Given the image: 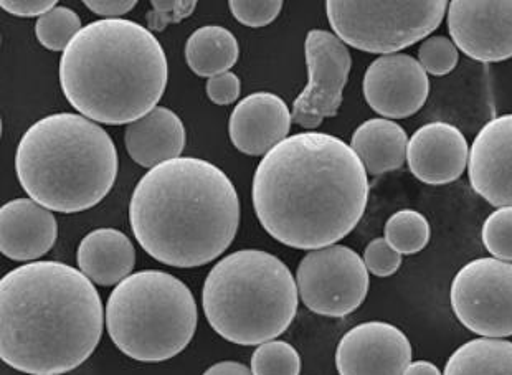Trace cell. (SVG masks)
Here are the masks:
<instances>
[{"mask_svg": "<svg viewBox=\"0 0 512 375\" xmlns=\"http://www.w3.org/2000/svg\"><path fill=\"white\" fill-rule=\"evenodd\" d=\"M366 167L332 134H294L256 167L253 207L261 227L286 247L319 250L341 242L369 202Z\"/></svg>", "mask_w": 512, "mask_h": 375, "instance_id": "cell-1", "label": "cell"}, {"mask_svg": "<svg viewBox=\"0 0 512 375\" xmlns=\"http://www.w3.org/2000/svg\"><path fill=\"white\" fill-rule=\"evenodd\" d=\"M103 303L90 278L60 262H34L0 283V357L15 371L63 375L103 336Z\"/></svg>", "mask_w": 512, "mask_h": 375, "instance_id": "cell-2", "label": "cell"}, {"mask_svg": "<svg viewBox=\"0 0 512 375\" xmlns=\"http://www.w3.org/2000/svg\"><path fill=\"white\" fill-rule=\"evenodd\" d=\"M129 224L147 255L176 268L214 262L232 245L240 200L212 162L179 157L152 167L129 204Z\"/></svg>", "mask_w": 512, "mask_h": 375, "instance_id": "cell-3", "label": "cell"}, {"mask_svg": "<svg viewBox=\"0 0 512 375\" xmlns=\"http://www.w3.org/2000/svg\"><path fill=\"white\" fill-rule=\"evenodd\" d=\"M169 65L156 35L128 19L91 22L60 58V86L81 116L131 124L157 108Z\"/></svg>", "mask_w": 512, "mask_h": 375, "instance_id": "cell-4", "label": "cell"}, {"mask_svg": "<svg viewBox=\"0 0 512 375\" xmlns=\"http://www.w3.org/2000/svg\"><path fill=\"white\" fill-rule=\"evenodd\" d=\"M118 151L100 124L73 113L38 119L20 139L15 172L30 199L76 214L100 204L118 177Z\"/></svg>", "mask_w": 512, "mask_h": 375, "instance_id": "cell-5", "label": "cell"}, {"mask_svg": "<svg viewBox=\"0 0 512 375\" xmlns=\"http://www.w3.org/2000/svg\"><path fill=\"white\" fill-rule=\"evenodd\" d=\"M298 300V285L288 266L261 250H240L222 258L202 290L210 326L238 346L275 341L293 323Z\"/></svg>", "mask_w": 512, "mask_h": 375, "instance_id": "cell-6", "label": "cell"}, {"mask_svg": "<svg viewBox=\"0 0 512 375\" xmlns=\"http://www.w3.org/2000/svg\"><path fill=\"white\" fill-rule=\"evenodd\" d=\"M197 303L189 286L166 271H139L116 285L106 329L119 351L138 362L179 356L195 336Z\"/></svg>", "mask_w": 512, "mask_h": 375, "instance_id": "cell-7", "label": "cell"}, {"mask_svg": "<svg viewBox=\"0 0 512 375\" xmlns=\"http://www.w3.org/2000/svg\"><path fill=\"white\" fill-rule=\"evenodd\" d=\"M446 0H328L326 14L336 37L377 55H394L423 42L445 19Z\"/></svg>", "mask_w": 512, "mask_h": 375, "instance_id": "cell-8", "label": "cell"}, {"mask_svg": "<svg viewBox=\"0 0 512 375\" xmlns=\"http://www.w3.org/2000/svg\"><path fill=\"white\" fill-rule=\"evenodd\" d=\"M369 270L344 245L311 250L299 263L296 285L306 308L328 318L354 313L369 293Z\"/></svg>", "mask_w": 512, "mask_h": 375, "instance_id": "cell-9", "label": "cell"}, {"mask_svg": "<svg viewBox=\"0 0 512 375\" xmlns=\"http://www.w3.org/2000/svg\"><path fill=\"white\" fill-rule=\"evenodd\" d=\"M453 313L483 338L512 336V263L478 258L466 263L451 283Z\"/></svg>", "mask_w": 512, "mask_h": 375, "instance_id": "cell-10", "label": "cell"}, {"mask_svg": "<svg viewBox=\"0 0 512 375\" xmlns=\"http://www.w3.org/2000/svg\"><path fill=\"white\" fill-rule=\"evenodd\" d=\"M308 85L294 100L293 121L306 129H316L324 119L339 113L342 95L352 68L347 45L326 30H311L304 42Z\"/></svg>", "mask_w": 512, "mask_h": 375, "instance_id": "cell-11", "label": "cell"}, {"mask_svg": "<svg viewBox=\"0 0 512 375\" xmlns=\"http://www.w3.org/2000/svg\"><path fill=\"white\" fill-rule=\"evenodd\" d=\"M446 22L466 57L483 63L512 58V0H451Z\"/></svg>", "mask_w": 512, "mask_h": 375, "instance_id": "cell-12", "label": "cell"}, {"mask_svg": "<svg viewBox=\"0 0 512 375\" xmlns=\"http://www.w3.org/2000/svg\"><path fill=\"white\" fill-rule=\"evenodd\" d=\"M362 91L375 113L385 119H405L417 114L427 103L430 80L418 58L394 53L370 63Z\"/></svg>", "mask_w": 512, "mask_h": 375, "instance_id": "cell-13", "label": "cell"}, {"mask_svg": "<svg viewBox=\"0 0 512 375\" xmlns=\"http://www.w3.org/2000/svg\"><path fill=\"white\" fill-rule=\"evenodd\" d=\"M407 334L384 321L362 323L337 344L339 375H403L412 362Z\"/></svg>", "mask_w": 512, "mask_h": 375, "instance_id": "cell-14", "label": "cell"}, {"mask_svg": "<svg viewBox=\"0 0 512 375\" xmlns=\"http://www.w3.org/2000/svg\"><path fill=\"white\" fill-rule=\"evenodd\" d=\"M468 177L493 207H512V113L484 124L471 144Z\"/></svg>", "mask_w": 512, "mask_h": 375, "instance_id": "cell-15", "label": "cell"}, {"mask_svg": "<svg viewBox=\"0 0 512 375\" xmlns=\"http://www.w3.org/2000/svg\"><path fill=\"white\" fill-rule=\"evenodd\" d=\"M470 146L465 134L450 123L423 124L408 139V169L428 186H445L463 176Z\"/></svg>", "mask_w": 512, "mask_h": 375, "instance_id": "cell-16", "label": "cell"}, {"mask_svg": "<svg viewBox=\"0 0 512 375\" xmlns=\"http://www.w3.org/2000/svg\"><path fill=\"white\" fill-rule=\"evenodd\" d=\"M291 121V111L280 96L266 91L253 93L243 98L230 114V141L243 154L266 156L288 138Z\"/></svg>", "mask_w": 512, "mask_h": 375, "instance_id": "cell-17", "label": "cell"}, {"mask_svg": "<svg viewBox=\"0 0 512 375\" xmlns=\"http://www.w3.org/2000/svg\"><path fill=\"white\" fill-rule=\"evenodd\" d=\"M58 224L52 210L32 199L10 200L0 210V252L15 262L47 255L57 242Z\"/></svg>", "mask_w": 512, "mask_h": 375, "instance_id": "cell-18", "label": "cell"}, {"mask_svg": "<svg viewBox=\"0 0 512 375\" xmlns=\"http://www.w3.org/2000/svg\"><path fill=\"white\" fill-rule=\"evenodd\" d=\"M185 126L174 111L157 106L151 113L126 126L124 144L136 164L156 167L179 159L185 148Z\"/></svg>", "mask_w": 512, "mask_h": 375, "instance_id": "cell-19", "label": "cell"}, {"mask_svg": "<svg viewBox=\"0 0 512 375\" xmlns=\"http://www.w3.org/2000/svg\"><path fill=\"white\" fill-rule=\"evenodd\" d=\"M76 260L81 273L95 285H119L133 273L136 250L116 228H96L81 240Z\"/></svg>", "mask_w": 512, "mask_h": 375, "instance_id": "cell-20", "label": "cell"}, {"mask_svg": "<svg viewBox=\"0 0 512 375\" xmlns=\"http://www.w3.org/2000/svg\"><path fill=\"white\" fill-rule=\"evenodd\" d=\"M408 136L392 119H367L354 131L352 151L356 152L370 176L397 171L407 161Z\"/></svg>", "mask_w": 512, "mask_h": 375, "instance_id": "cell-21", "label": "cell"}, {"mask_svg": "<svg viewBox=\"0 0 512 375\" xmlns=\"http://www.w3.org/2000/svg\"><path fill=\"white\" fill-rule=\"evenodd\" d=\"M240 57L238 40L230 30L207 25L195 30L185 43V62L195 75L212 78L235 67Z\"/></svg>", "mask_w": 512, "mask_h": 375, "instance_id": "cell-22", "label": "cell"}, {"mask_svg": "<svg viewBox=\"0 0 512 375\" xmlns=\"http://www.w3.org/2000/svg\"><path fill=\"white\" fill-rule=\"evenodd\" d=\"M443 375H512V342L493 338L465 342L451 354Z\"/></svg>", "mask_w": 512, "mask_h": 375, "instance_id": "cell-23", "label": "cell"}, {"mask_svg": "<svg viewBox=\"0 0 512 375\" xmlns=\"http://www.w3.org/2000/svg\"><path fill=\"white\" fill-rule=\"evenodd\" d=\"M385 240L400 255H415L430 242V224L417 210H399L385 224Z\"/></svg>", "mask_w": 512, "mask_h": 375, "instance_id": "cell-24", "label": "cell"}, {"mask_svg": "<svg viewBox=\"0 0 512 375\" xmlns=\"http://www.w3.org/2000/svg\"><path fill=\"white\" fill-rule=\"evenodd\" d=\"M81 29V19L75 10L55 7L37 20L35 35L38 42L48 50L65 52L73 38L80 34Z\"/></svg>", "mask_w": 512, "mask_h": 375, "instance_id": "cell-25", "label": "cell"}, {"mask_svg": "<svg viewBox=\"0 0 512 375\" xmlns=\"http://www.w3.org/2000/svg\"><path fill=\"white\" fill-rule=\"evenodd\" d=\"M253 375H299L301 357L285 341H268L256 347L252 356Z\"/></svg>", "mask_w": 512, "mask_h": 375, "instance_id": "cell-26", "label": "cell"}, {"mask_svg": "<svg viewBox=\"0 0 512 375\" xmlns=\"http://www.w3.org/2000/svg\"><path fill=\"white\" fill-rule=\"evenodd\" d=\"M418 62L428 75L445 76L455 70L460 62V52L451 38L432 35L420 43Z\"/></svg>", "mask_w": 512, "mask_h": 375, "instance_id": "cell-27", "label": "cell"}, {"mask_svg": "<svg viewBox=\"0 0 512 375\" xmlns=\"http://www.w3.org/2000/svg\"><path fill=\"white\" fill-rule=\"evenodd\" d=\"M483 245L493 258L512 263V207H499L484 220Z\"/></svg>", "mask_w": 512, "mask_h": 375, "instance_id": "cell-28", "label": "cell"}, {"mask_svg": "<svg viewBox=\"0 0 512 375\" xmlns=\"http://www.w3.org/2000/svg\"><path fill=\"white\" fill-rule=\"evenodd\" d=\"M230 12L240 24L247 27H265L280 15L281 0H232L228 2Z\"/></svg>", "mask_w": 512, "mask_h": 375, "instance_id": "cell-29", "label": "cell"}, {"mask_svg": "<svg viewBox=\"0 0 512 375\" xmlns=\"http://www.w3.org/2000/svg\"><path fill=\"white\" fill-rule=\"evenodd\" d=\"M362 260L366 263L369 273L379 278L395 275L402 265V255L390 247L385 238L372 240L367 245Z\"/></svg>", "mask_w": 512, "mask_h": 375, "instance_id": "cell-30", "label": "cell"}, {"mask_svg": "<svg viewBox=\"0 0 512 375\" xmlns=\"http://www.w3.org/2000/svg\"><path fill=\"white\" fill-rule=\"evenodd\" d=\"M152 12L147 14V24L149 29L161 30L166 29L169 24H176L181 22L185 17H189L197 7V2L194 0H187V2H161V0H154L152 2Z\"/></svg>", "mask_w": 512, "mask_h": 375, "instance_id": "cell-31", "label": "cell"}, {"mask_svg": "<svg viewBox=\"0 0 512 375\" xmlns=\"http://www.w3.org/2000/svg\"><path fill=\"white\" fill-rule=\"evenodd\" d=\"M242 91V83L235 73L227 72L222 75L212 76L207 81V95L215 105H232L238 100Z\"/></svg>", "mask_w": 512, "mask_h": 375, "instance_id": "cell-32", "label": "cell"}, {"mask_svg": "<svg viewBox=\"0 0 512 375\" xmlns=\"http://www.w3.org/2000/svg\"><path fill=\"white\" fill-rule=\"evenodd\" d=\"M0 7L17 17H42L58 7L57 0H2Z\"/></svg>", "mask_w": 512, "mask_h": 375, "instance_id": "cell-33", "label": "cell"}, {"mask_svg": "<svg viewBox=\"0 0 512 375\" xmlns=\"http://www.w3.org/2000/svg\"><path fill=\"white\" fill-rule=\"evenodd\" d=\"M85 5L96 15L118 19L121 15L128 14L129 10H133L138 2L136 0H86Z\"/></svg>", "mask_w": 512, "mask_h": 375, "instance_id": "cell-34", "label": "cell"}, {"mask_svg": "<svg viewBox=\"0 0 512 375\" xmlns=\"http://www.w3.org/2000/svg\"><path fill=\"white\" fill-rule=\"evenodd\" d=\"M204 375H253V372L240 362L225 361L209 367Z\"/></svg>", "mask_w": 512, "mask_h": 375, "instance_id": "cell-35", "label": "cell"}, {"mask_svg": "<svg viewBox=\"0 0 512 375\" xmlns=\"http://www.w3.org/2000/svg\"><path fill=\"white\" fill-rule=\"evenodd\" d=\"M403 375H443L433 362L417 361L410 362Z\"/></svg>", "mask_w": 512, "mask_h": 375, "instance_id": "cell-36", "label": "cell"}]
</instances>
